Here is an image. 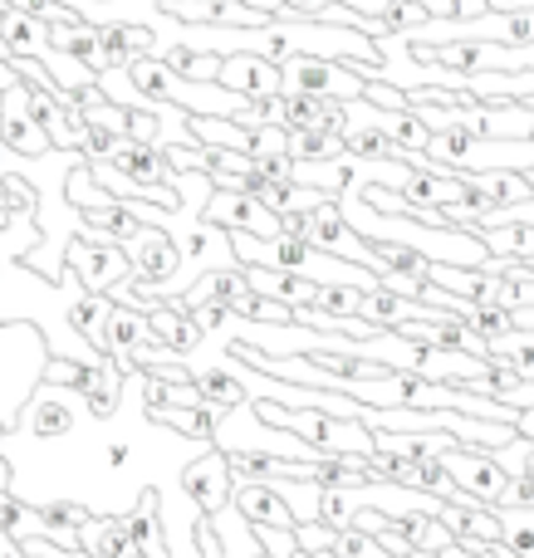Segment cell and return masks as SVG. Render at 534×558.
<instances>
[{"label":"cell","mask_w":534,"mask_h":558,"mask_svg":"<svg viewBox=\"0 0 534 558\" xmlns=\"http://www.w3.org/2000/svg\"><path fill=\"white\" fill-rule=\"evenodd\" d=\"M280 69H284V88H294V94L343 98V104H349V98H363V84H368L353 64L324 59V54H290Z\"/></svg>","instance_id":"1"},{"label":"cell","mask_w":534,"mask_h":558,"mask_svg":"<svg viewBox=\"0 0 534 558\" xmlns=\"http://www.w3.org/2000/svg\"><path fill=\"white\" fill-rule=\"evenodd\" d=\"M441 465H447L461 490L481 505H500L506 490L515 485V475H510L506 465L496 461V451H486V446H451V451H441Z\"/></svg>","instance_id":"2"},{"label":"cell","mask_w":534,"mask_h":558,"mask_svg":"<svg viewBox=\"0 0 534 558\" xmlns=\"http://www.w3.org/2000/svg\"><path fill=\"white\" fill-rule=\"evenodd\" d=\"M123 251H128V260H133V279H137V284H167V289H172L177 270L186 265L177 235L162 231V226H143V231L123 245Z\"/></svg>","instance_id":"3"},{"label":"cell","mask_w":534,"mask_h":558,"mask_svg":"<svg viewBox=\"0 0 534 558\" xmlns=\"http://www.w3.org/2000/svg\"><path fill=\"white\" fill-rule=\"evenodd\" d=\"M69 275H78L84 289H94V294H108V284L133 275V260H128V251L118 241L74 235V241H69Z\"/></svg>","instance_id":"4"},{"label":"cell","mask_w":534,"mask_h":558,"mask_svg":"<svg viewBox=\"0 0 534 558\" xmlns=\"http://www.w3.org/2000/svg\"><path fill=\"white\" fill-rule=\"evenodd\" d=\"M202 216L221 231H251V235H280V216L251 192H235V186H216L206 196Z\"/></svg>","instance_id":"5"},{"label":"cell","mask_w":534,"mask_h":558,"mask_svg":"<svg viewBox=\"0 0 534 558\" xmlns=\"http://www.w3.org/2000/svg\"><path fill=\"white\" fill-rule=\"evenodd\" d=\"M231 490H235V471H231L221 446H211L206 456H196V461L182 465V495L202 514L226 510V505H231Z\"/></svg>","instance_id":"6"},{"label":"cell","mask_w":534,"mask_h":558,"mask_svg":"<svg viewBox=\"0 0 534 558\" xmlns=\"http://www.w3.org/2000/svg\"><path fill=\"white\" fill-rule=\"evenodd\" d=\"M74 397H78L74 387H59V383L35 387V397L25 402V432L35 436V441H64L78 426Z\"/></svg>","instance_id":"7"},{"label":"cell","mask_w":534,"mask_h":558,"mask_svg":"<svg viewBox=\"0 0 534 558\" xmlns=\"http://www.w3.org/2000/svg\"><path fill=\"white\" fill-rule=\"evenodd\" d=\"M221 84L245 98H275L284 94V69L280 59H265L255 49H235V54L221 59Z\"/></svg>","instance_id":"8"},{"label":"cell","mask_w":534,"mask_h":558,"mask_svg":"<svg viewBox=\"0 0 534 558\" xmlns=\"http://www.w3.org/2000/svg\"><path fill=\"white\" fill-rule=\"evenodd\" d=\"M0 137H5L20 157H45L49 147H54L45 128L35 123V113H29V84L5 88V98H0Z\"/></svg>","instance_id":"9"},{"label":"cell","mask_w":534,"mask_h":558,"mask_svg":"<svg viewBox=\"0 0 534 558\" xmlns=\"http://www.w3.org/2000/svg\"><path fill=\"white\" fill-rule=\"evenodd\" d=\"M231 505L245 514L251 524H275V530H294V510L270 481H241L235 475V490H231Z\"/></svg>","instance_id":"10"},{"label":"cell","mask_w":534,"mask_h":558,"mask_svg":"<svg viewBox=\"0 0 534 558\" xmlns=\"http://www.w3.org/2000/svg\"><path fill=\"white\" fill-rule=\"evenodd\" d=\"M216 412H221V407H211V402H153L147 407V422L167 426V432L186 436V441H211L216 422H221Z\"/></svg>","instance_id":"11"},{"label":"cell","mask_w":534,"mask_h":558,"mask_svg":"<svg viewBox=\"0 0 534 558\" xmlns=\"http://www.w3.org/2000/svg\"><path fill=\"white\" fill-rule=\"evenodd\" d=\"M461 172V167H457ZM466 192L476 202H496V206H520V202H534V182L530 172H510V167H496V172H461Z\"/></svg>","instance_id":"12"},{"label":"cell","mask_w":534,"mask_h":558,"mask_svg":"<svg viewBox=\"0 0 534 558\" xmlns=\"http://www.w3.org/2000/svg\"><path fill=\"white\" fill-rule=\"evenodd\" d=\"M113 167H123L128 177H137V182H153V186H177V167L167 162V147L157 143H137V137H123V147H118L113 157H108Z\"/></svg>","instance_id":"13"},{"label":"cell","mask_w":534,"mask_h":558,"mask_svg":"<svg viewBox=\"0 0 534 558\" xmlns=\"http://www.w3.org/2000/svg\"><path fill=\"white\" fill-rule=\"evenodd\" d=\"M245 275H251V284L260 289V294H270V299H280V304H290V308H310V304H319V279H310V275H294V270H270V265H245Z\"/></svg>","instance_id":"14"},{"label":"cell","mask_w":534,"mask_h":558,"mask_svg":"<svg viewBox=\"0 0 534 558\" xmlns=\"http://www.w3.org/2000/svg\"><path fill=\"white\" fill-rule=\"evenodd\" d=\"M153 338V324H147V308H128L113 299V314H108V328H104V353L108 357H123V363H133V348L147 343ZM137 367V363H133Z\"/></svg>","instance_id":"15"},{"label":"cell","mask_w":534,"mask_h":558,"mask_svg":"<svg viewBox=\"0 0 534 558\" xmlns=\"http://www.w3.org/2000/svg\"><path fill=\"white\" fill-rule=\"evenodd\" d=\"M192 383L202 387V397L211 407H221V412H231V407H251V387H245L241 363H235V357H231V367H216V363L192 367Z\"/></svg>","instance_id":"16"},{"label":"cell","mask_w":534,"mask_h":558,"mask_svg":"<svg viewBox=\"0 0 534 558\" xmlns=\"http://www.w3.org/2000/svg\"><path fill=\"white\" fill-rule=\"evenodd\" d=\"M147 324H153L157 343L172 348L177 357H186V353H196V348H202V324H196L182 304H157L153 314H147Z\"/></svg>","instance_id":"17"},{"label":"cell","mask_w":534,"mask_h":558,"mask_svg":"<svg viewBox=\"0 0 534 558\" xmlns=\"http://www.w3.org/2000/svg\"><path fill=\"white\" fill-rule=\"evenodd\" d=\"M0 25H5L10 54H35L39 59L49 49V20H39L35 10H20V5H10V0H5V10H0Z\"/></svg>","instance_id":"18"},{"label":"cell","mask_w":534,"mask_h":558,"mask_svg":"<svg viewBox=\"0 0 534 558\" xmlns=\"http://www.w3.org/2000/svg\"><path fill=\"white\" fill-rule=\"evenodd\" d=\"M486 357L481 353H466V348H437V343H422V357H417V373L437 377V383H466L471 373H481Z\"/></svg>","instance_id":"19"},{"label":"cell","mask_w":534,"mask_h":558,"mask_svg":"<svg viewBox=\"0 0 534 558\" xmlns=\"http://www.w3.org/2000/svg\"><path fill=\"white\" fill-rule=\"evenodd\" d=\"M216 530H221V544H226V558H275L270 549H265V539L255 534V524L245 520L235 505H226V510L211 514Z\"/></svg>","instance_id":"20"},{"label":"cell","mask_w":534,"mask_h":558,"mask_svg":"<svg viewBox=\"0 0 534 558\" xmlns=\"http://www.w3.org/2000/svg\"><path fill=\"white\" fill-rule=\"evenodd\" d=\"M157 54L167 59V64L177 69L182 78H202V84H211V78H221V59L216 49H202V45H186V39H167Z\"/></svg>","instance_id":"21"},{"label":"cell","mask_w":534,"mask_h":558,"mask_svg":"<svg viewBox=\"0 0 534 558\" xmlns=\"http://www.w3.org/2000/svg\"><path fill=\"white\" fill-rule=\"evenodd\" d=\"M49 45L64 49V54H74V59H84L94 74H104V39H98V25H88V20L49 25Z\"/></svg>","instance_id":"22"},{"label":"cell","mask_w":534,"mask_h":558,"mask_svg":"<svg viewBox=\"0 0 534 558\" xmlns=\"http://www.w3.org/2000/svg\"><path fill=\"white\" fill-rule=\"evenodd\" d=\"M486 363H500L534 383V328L520 324L515 333H506V338H486Z\"/></svg>","instance_id":"23"},{"label":"cell","mask_w":534,"mask_h":558,"mask_svg":"<svg viewBox=\"0 0 534 558\" xmlns=\"http://www.w3.org/2000/svg\"><path fill=\"white\" fill-rule=\"evenodd\" d=\"M290 153L300 157V162H319V157H343L349 143H343V133H333V128H294Z\"/></svg>","instance_id":"24"},{"label":"cell","mask_w":534,"mask_h":558,"mask_svg":"<svg viewBox=\"0 0 534 558\" xmlns=\"http://www.w3.org/2000/svg\"><path fill=\"white\" fill-rule=\"evenodd\" d=\"M0 530L10 534V539H35V534H49L45 530V514L35 510V505H25V500H15L10 490H0Z\"/></svg>","instance_id":"25"},{"label":"cell","mask_w":534,"mask_h":558,"mask_svg":"<svg viewBox=\"0 0 534 558\" xmlns=\"http://www.w3.org/2000/svg\"><path fill=\"white\" fill-rule=\"evenodd\" d=\"M500 524H506V549L520 558H534V505H496Z\"/></svg>","instance_id":"26"},{"label":"cell","mask_w":534,"mask_h":558,"mask_svg":"<svg viewBox=\"0 0 534 558\" xmlns=\"http://www.w3.org/2000/svg\"><path fill=\"white\" fill-rule=\"evenodd\" d=\"M432 10L422 5V0H388V10H383V25H388V35H408V29L427 25Z\"/></svg>","instance_id":"27"},{"label":"cell","mask_w":534,"mask_h":558,"mask_svg":"<svg viewBox=\"0 0 534 558\" xmlns=\"http://www.w3.org/2000/svg\"><path fill=\"white\" fill-rule=\"evenodd\" d=\"M363 284H324L319 289V304L310 308H324V314H363Z\"/></svg>","instance_id":"28"},{"label":"cell","mask_w":534,"mask_h":558,"mask_svg":"<svg viewBox=\"0 0 534 558\" xmlns=\"http://www.w3.org/2000/svg\"><path fill=\"white\" fill-rule=\"evenodd\" d=\"M118 147H123V133H113V128H104V123H84V143H78V153H84L88 162H108Z\"/></svg>","instance_id":"29"},{"label":"cell","mask_w":534,"mask_h":558,"mask_svg":"<svg viewBox=\"0 0 534 558\" xmlns=\"http://www.w3.org/2000/svg\"><path fill=\"white\" fill-rule=\"evenodd\" d=\"M294 539H300V554H324V549H333L339 530L324 520H310V524H294Z\"/></svg>","instance_id":"30"},{"label":"cell","mask_w":534,"mask_h":558,"mask_svg":"<svg viewBox=\"0 0 534 558\" xmlns=\"http://www.w3.org/2000/svg\"><path fill=\"white\" fill-rule=\"evenodd\" d=\"M84 373H88L84 357L74 363V357H64V353H49V363H45V383H59V387H78Z\"/></svg>","instance_id":"31"},{"label":"cell","mask_w":534,"mask_h":558,"mask_svg":"<svg viewBox=\"0 0 534 558\" xmlns=\"http://www.w3.org/2000/svg\"><path fill=\"white\" fill-rule=\"evenodd\" d=\"M363 98L378 108H408V88H398L392 78H368V84H363Z\"/></svg>","instance_id":"32"},{"label":"cell","mask_w":534,"mask_h":558,"mask_svg":"<svg viewBox=\"0 0 534 558\" xmlns=\"http://www.w3.org/2000/svg\"><path fill=\"white\" fill-rule=\"evenodd\" d=\"M104 451H108V456H104V465H108V471H113V475H118V471H128V461H133V451H128V441H113V446H104Z\"/></svg>","instance_id":"33"},{"label":"cell","mask_w":534,"mask_h":558,"mask_svg":"<svg viewBox=\"0 0 534 558\" xmlns=\"http://www.w3.org/2000/svg\"><path fill=\"white\" fill-rule=\"evenodd\" d=\"M280 231L284 235H310V211H284L280 216Z\"/></svg>","instance_id":"34"},{"label":"cell","mask_w":534,"mask_h":558,"mask_svg":"<svg viewBox=\"0 0 534 558\" xmlns=\"http://www.w3.org/2000/svg\"><path fill=\"white\" fill-rule=\"evenodd\" d=\"M417 558H481V554H471L466 544H447L441 554H417Z\"/></svg>","instance_id":"35"},{"label":"cell","mask_w":534,"mask_h":558,"mask_svg":"<svg viewBox=\"0 0 534 558\" xmlns=\"http://www.w3.org/2000/svg\"><path fill=\"white\" fill-rule=\"evenodd\" d=\"M15 485V465H10V456L0 451V490H10Z\"/></svg>","instance_id":"36"},{"label":"cell","mask_w":534,"mask_h":558,"mask_svg":"<svg viewBox=\"0 0 534 558\" xmlns=\"http://www.w3.org/2000/svg\"><path fill=\"white\" fill-rule=\"evenodd\" d=\"M10 162H15V147L0 137V182H5V172H10Z\"/></svg>","instance_id":"37"},{"label":"cell","mask_w":534,"mask_h":558,"mask_svg":"<svg viewBox=\"0 0 534 558\" xmlns=\"http://www.w3.org/2000/svg\"><path fill=\"white\" fill-rule=\"evenodd\" d=\"M10 432H15V412H0V441H5Z\"/></svg>","instance_id":"38"},{"label":"cell","mask_w":534,"mask_h":558,"mask_svg":"<svg viewBox=\"0 0 534 558\" xmlns=\"http://www.w3.org/2000/svg\"><path fill=\"white\" fill-rule=\"evenodd\" d=\"M515 314H520V324H525V328H534V304H525V308H515Z\"/></svg>","instance_id":"39"},{"label":"cell","mask_w":534,"mask_h":558,"mask_svg":"<svg viewBox=\"0 0 534 558\" xmlns=\"http://www.w3.org/2000/svg\"><path fill=\"white\" fill-rule=\"evenodd\" d=\"M486 558H520V554H510V549H506V544H496V549H490Z\"/></svg>","instance_id":"40"},{"label":"cell","mask_w":534,"mask_h":558,"mask_svg":"<svg viewBox=\"0 0 534 558\" xmlns=\"http://www.w3.org/2000/svg\"><path fill=\"white\" fill-rule=\"evenodd\" d=\"M98 5H113V0H98Z\"/></svg>","instance_id":"41"}]
</instances>
